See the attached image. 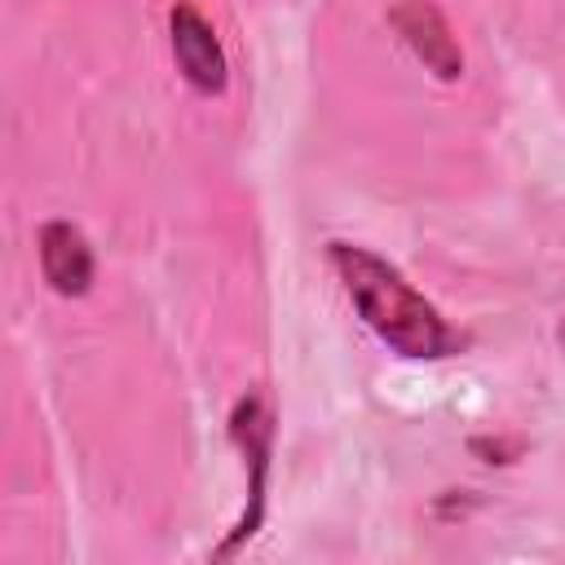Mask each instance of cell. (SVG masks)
Returning <instances> with one entry per match:
<instances>
[{
    "label": "cell",
    "instance_id": "obj_1",
    "mask_svg": "<svg viewBox=\"0 0 565 565\" xmlns=\"http://www.w3.org/2000/svg\"><path fill=\"white\" fill-rule=\"evenodd\" d=\"M331 265L362 313V322L402 358H450L463 349V335L375 252L353 243H331Z\"/></svg>",
    "mask_w": 565,
    "mask_h": 565
},
{
    "label": "cell",
    "instance_id": "obj_2",
    "mask_svg": "<svg viewBox=\"0 0 565 565\" xmlns=\"http://www.w3.org/2000/svg\"><path fill=\"white\" fill-rule=\"evenodd\" d=\"M269 411H265V402L260 397H243L238 406H234V415H230V437H234V446L243 450V459H247V472H252V486H247V512L238 516V525H234V534L212 552V561H225L230 552H238L256 530H260V516H265V477H269Z\"/></svg>",
    "mask_w": 565,
    "mask_h": 565
},
{
    "label": "cell",
    "instance_id": "obj_3",
    "mask_svg": "<svg viewBox=\"0 0 565 565\" xmlns=\"http://www.w3.org/2000/svg\"><path fill=\"white\" fill-rule=\"evenodd\" d=\"M393 31L406 40V49L437 75V79H459L463 75V53L446 26V18L437 13L433 0H397L388 9Z\"/></svg>",
    "mask_w": 565,
    "mask_h": 565
},
{
    "label": "cell",
    "instance_id": "obj_4",
    "mask_svg": "<svg viewBox=\"0 0 565 565\" xmlns=\"http://www.w3.org/2000/svg\"><path fill=\"white\" fill-rule=\"evenodd\" d=\"M168 31H172V57H177L181 75L199 93H221L225 88V53H221V40H216L212 22L194 4L181 0L168 13Z\"/></svg>",
    "mask_w": 565,
    "mask_h": 565
},
{
    "label": "cell",
    "instance_id": "obj_5",
    "mask_svg": "<svg viewBox=\"0 0 565 565\" xmlns=\"http://www.w3.org/2000/svg\"><path fill=\"white\" fill-rule=\"evenodd\" d=\"M40 269L53 291L62 296H84L93 282V252L88 238L71 221H49L40 230Z\"/></svg>",
    "mask_w": 565,
    "mask_h": 565
}]
</instances>
